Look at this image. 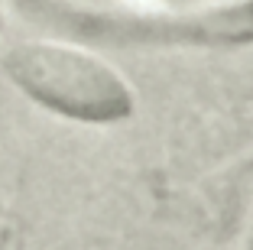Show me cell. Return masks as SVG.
Returning <instances> with one entry per match:
<instances>
[{"label": "cell", "mask_w": 253, "mask_h": 250, "mask_svg": "<svg viewBox=\"0 0 253 250\" xmlns=\"http://www.w3.org/2000/svg\"><path fill=\"white\" fill-rule=\"evenodd\" d=\"M16 75L39 101L84 120H114L130 110L126 85L104 65L75 49H26Z\"/></svg>", "instance_id": "1"}]
</instances>
